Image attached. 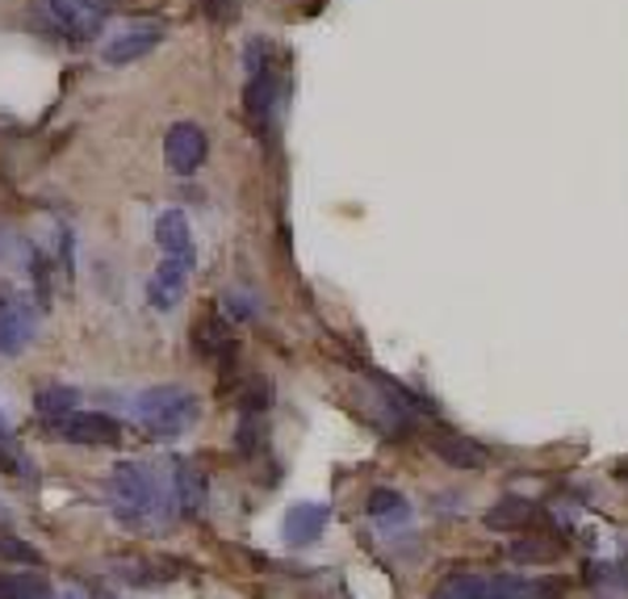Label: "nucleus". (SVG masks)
Listing matches in <instances>:
<instances>
[{"instance_id":"nucleus-29","label":"nucleus","mask_w":628,"mask_h":599,"mask_svg":"<svg viewBox=\"0 0 628 599\" xmlns=\"http://www.w3.org/2000/svg\"><path fill=\"white\" fill-rule=\"evenodd\" d=\"M616 478H620V482H628V461H620V466H616Z\"/></svg>"},{"instance_id":"nucleus-27","label":"nucleus","mask_w":628,"mask_h":599,"mask_svg":"<svg viewBox=\"0 0 628 599\" xmlns=\"http://www.w3.org/2000/svg\"><path fill=\"white\" fill-rule=\"evenodd\" d=\"M532 591H537V599H557V596H561V579L537 582V587H532Z\"/></svg>"},{"instance_id":"nucleus-22","label":"nucleus","mask_w":628,"mask_h":599,"mask_svg":"<svg viewBox=\"0 0 628 599\" xmlns=\"http://www.w3.org/2000/svg\"><path fill=\"white\" fill-rule=\"evenodd\" d=\"M235 449L243 457H251L260 449V416H243L239 419V432H235Z\"/></svg>"},{"instance_id":"nucleus-18","label":"nucleus","mask_w":628,"mask_h":599,"mask_svg":"<svg viewBox=\"0 0 628 599\" xmlns=\"http://www.w3.org/2000/svg\"><path fill=\"white\" fill-rule=\"evenodd\" d=\"M0 599H54L42 575H0Z\"/></svg>"},{"instance_id":"nucleus-11","label":"nucleus","mask_w":628,"mask_h":599,"mask_svg":"<svg viewBox=\"0 0 628 599\" xmlns=\"http://www.w3.org/2000/svg\"><path fill=\"white\" fill-rule=\"evenodd\" d=\"M431 453L440 457L445 466H452V470H486V466H490V449L457 432L436 436V440H431Z\"/></svg>"},{"instance_id":"nucleus-16","label":"nucleus","mask_w":628,"mask_h":599,"mask_svg":"<svg viewBox=\"0 0 628 599\" xmlns=\"http://www.w3.org/2000/svg\"><path fill=\"white\" fill-rule=\"evenodd\" d=\"M537 516V508H532V499H520V495H507V499H499L495 508L486 511L482 520L486 528H495V532H516V528H524L528 520Z\"/></svg>"},{"instance_id":"nucleus-3","label":"nucleus","mask_w":628,"mask_h":599,"mask_svg":"<svg viewBox=\"0 0 628 599\" xmlns=\"http://www.w3.org/2000/svg\"><path fill=\"white\" fill-rule=\"evenodd\" d=\"M532 596V582L516 579V575H499V579H486V575H449L428 599H524Z\"/></svg>"},{"instance_id":"nucleus-14","label":"nucleus","mask_w":628,"mask_h":599,"mask_svg":"<svg viewBox=\"0 0 628 599\" xmlns=\"http://www.w3.org/2000/svg\"><path fill=\"white\" fill-rule=\"evenodd\" d=\"M277 101H281V76L272 72V68L248 76V84H243V109H248L256 122H269Z\"/></svg>"},{"instance_id":"nucleus-21","label":"nucleus","mask_w":628,"mask_h":599,"mask_svg":"<svg viewBox=\"0 0 628 599\" xmlns=\"http://www.w3.org/2000/svg\"><path fill=\"white\" fill-rule=\"evenodd\" d=\"M222 315H227V323H248V319H256V302H251V293L227 290L222 293Z\"/></svg>"},{"instance_id":"nucleus-2","label":"nucleus","mask_w":628,"mask_h":599,"mask_svg":"<svg viewBox=\"0 0 628 599\" xmlns=\"http://www.w3.org/2000/svg\"><path fill=\"white\" fill-rule=\"evenodd\" d=\"M130 411L147 436L177 440L180 432H189L201 419V399L185 386H147L143 395L130 402Z\"/></svg>"},{"instance_id":"nucleus-10","label":"nucleus","mask_w":628,"mask_h":599,"mask_svg":"<svg viewBox=\"0 0 628 599\" xmlns=\"http://www.w3.org/2000/svg\"><path fill=\"white\" fill-rule=\"evenodd\" d=\"M327 520H331V511H327L323 503H293V508L286 511V525H281L286 545H293V549L315 545L327 532Z\"/></svg>"},{"instance_id":"nucleus-12","label":"nucleus","mask_w":628,"mask_h":599,"mask_svg":"<svg viewBox=\"0 0 628 599\" xmlns=\"http://www.w3.org/2000/svg\"><path fill=\"white\" fill-rule=\"evenodd\" d=\"M30 340H34V310L26 302L0 307V357H18Z\"/></svg>"},{"instance_id":"nucleus-7","label":"nucleus","mask_w":628,"mask_h":599,"mask_svg":"<svg viewBox=\"0 0 628 599\" xmlns=\"http://www.w3.org/2000/svg\"><path fill=\"white\" fill-rule=\"evenodd\" d=\"M172 495H177L180 516H189V520L201 516L206 495H210V482H206V470H201L198 461H189V457L172 461Z\"/></svg>"},{"instance_id":"nucleus-24","label":"nucleus","mask_w":628,"mask_h":599,"mask_svg":"<svg viewBox=\"0 0 628 599\" xmlns=\"http://www.w3.org/2000/svg\"><path fill=\"white\" fill-rule=\"evenodd\" d=\"M0 553H4V558H13V562H34L38 566V549L13 541V537H0Z\"/></svg>"},{"instance_id":"nucleus-17","label":"nucleus","mask_w":628,"mask_h":599,"mask_svg":"<svg viewBox=\"0 0 628 599\" xmlns=\"http://www.w3.org/2000/svg\"><path fill=\"white\" fill-rule=\"evenodd\" d=\"M76 402H80V390H72V386H47V390L34 395V411L47 419V423H54V419L72 416Z\"/></svg>"},{"instance_id":"nucleus-1","label":"nucleus","mask_w":628,"mask_h":599,"mask_svg":"<svg viewBox=\"0 0 628 599\" xmlns=\"http://www.w3.org/2000/svg\"><path fill=\"white\" fill-rule=\"evenodd\" d=\"M109 490H113L118 525L134 528V532H156L172 516H180L177 495H172V473L163 478L143 461H118L113 478H109Z\"/></svg>"},{"instance_id":"nucleus-6","label":"nucleus","mask_w":628,"mask_h":599,"mask_svg":"<svg viewBox=\"0 0 628 599\" xmlns=\"http://www.w3.org/2000/svg\"><path fill=\"white\" fill-rule=\"evenodd\" d=\"M51 428L68 445H118L122 440V423L106 411H72V416L54 419Z\"/></svg>"},{"instance_id":"nucleus-30","label":"nucleus","mask_w":628,"mask_h":599,"mask_svg":"<svg viewBox=\"0 0 628 599\" xmlns=\"http://www.w3.org/2000/svg\"><path fill=\"white\" fill-rule=\"evenodd\" d=\"M63 599H84V596H76V591H68V596H63Z\"/></svg>"},{"instance_id":"nucleus-25","label":"nucleus","mask_w":628,"mask_h":599,"mask_svg":"<svg viewBox=\"0 0 628 599\" xmlns=\"http://www.w3.org/2000/svg\"><path fill=\"white\" fill-rule=\"evenodd\" d=\"M239 4H243V0H206V13H210V18H235Z\"/></svg>"},{"instance_id":"nucleus-28","label":"nucleus","mask_w":628,"mask_h":599,"mask_svg":"<svg viewBox=\"0 0 628 599\" xmlns=\"http://www.w3.org/2000/svg\"><path fill=\"white\" fill-rule=\"evenodd\" d=\"M9 302H13V290H9V286L0 281V307H9Z\"/></svg>"},{"instance_id":"nucleus-13","label":"nucleus","mask_w":628,"mask_h":599,"mask_svg":"<svg viewBox=\"0 0 628 599\" xmlns=\"http://www.w3.org/2000/svg\"><path fill=\"white\" fill-rule=\"evenodd\" d=\"M47 13L63 30V38H72V42H92L101 34V18H92L89 9H80L76 0H47Z\"/></svg>"},{"instance_id":"nucleus-20","label":"nucleus","mask_w":628,"mask_h":599,"mask_svg":"<svg viewBox=\"0 0 628 599\" xmlns=\"http://www.w3.org/2000/svg\"><path fill=\"white\" fill-rule=\"evenodd\" d=\"M511 558L516 562H549V558H557V545L545 537H528V541L511 545Z\"/></svg>"},{"instance_id":"nucleus-19","label":"nucleus","mask_w":628,"mask_h":599,"mask_svg":"<svg viewBox=\"0 0 628 599\" xmlns=\"http://www.w3.org/2000/svg\"><path fill=\"white\" fill-rule=\"evenodd\" d=\"M272 407V381L269 378H251L243 390V416H265Z\"/></svg>"},{"instance_id":"nucleus-5","label":"nucleus","mask_w":628,"mask_h":599,"mask_svg":"<svg viewBox=\"0 0 628 599\" xmlns=\"http://www.w3.org/2000/svg\"><path fill=\"white\" fill-rule=\"evenodd\" d=\"M163 34H168V30H163L160 21H139V26H126V30H118V34H113L106 47H101V59H106L109 68L139 63V59H147V54L160 47Z\"/></svg>"},{"instance_id":"nucleus-23","label":"nucleus","mask_w":628,"mask_h":599,"mask_svg":"<svg viewBox=\"0 0 628 599\" xmlns=\"http://www.w3.org/2000/svg\"><path fill=\"white\" fill-rule=\"evenodd\" d=\"M269 42L265 38H256V42H248V51H243V68H248V76L265 72L269 68Z\"/></svg>"},{"instance_id":"nucleus-26","label":"nucleus","mask_w":628,"mask_h":599,"mask_svg":"<svg viewBox=\"0 0 628 599\" xmlns=\"http://www.w3.org/2000/svg\"><path fill=\"white\" fill-rule=\"evenodd\" d=\"M76 4H80V9H89L92 18H101V21H106L109 13H113V9L122 4V0H76Z\"/></svg>"},{"instance_id":"nucleus-15","label":"nucleus","mask_w":628,"mask_h":599,"mask_svg":"<svg viewBox=\"0 0 628 599\" xmlns=\"http://www.w3.org/2000/svg\"><path fill=\"white\" fill-rule=\"evenodd\" d=\"M365 511H369V516H373L381 528H398V525H407V520H411V503H407V499H402L398 490H390V487L369 490Z\"/></svg>"},{"instance_id":"nucleus-8","label":"nucleus","mask_w":628,"mask_h":599,"mask_svg":"<svg viewBox=\"0 0 628 599\" xmlns=\"http://www.w3.org/2000/svg\"><path fill=\"white\" fill-rule=\"evenodd\" d=\"M156 243H160V252L168 256V260H180V264L193 269L198 248H193V231H189L185 210H163V214L156 218Z\"/></svg>"},{"instance_id":"nucleus-9","label":"nucleus","mask_w":628,"mask_h":599,"mask_svg":"<svg viewBox=\"0 0 628 599\" xmlns=\"http://www.w3.org/2000/svg\"><path fill=\"white\" fill-rule=\"evenodd\" d=\"M189 264H180V260H168L163 256L160 269L147 277V302L156 310H177L180 298H185V286H189Z\"/></svg>"},{"instance_id":"nucleus-4","label":"nucleus","mask_w":628,"mask_h":599,"mask_svg":"<svg viewBox=\"0 0 628 599\" xmlns=\"http://www.w3.org/2000/svg\"><path fill=\"white\" fill-rule=\"evenodd\" d=\"M206 151H210V134L198 122H177V127H168V134H163V163L177 177H193L201 163H206Z\"/></svg>"}]
</instances>
